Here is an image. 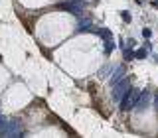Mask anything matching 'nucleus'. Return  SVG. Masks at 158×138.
I'll return each instance as SVG.
<instances>
[{
	"mask_svg": "<svg viewBox=\"0 0 158 138\" xmlns=\"http://www.w3.org/2000/svg\"><path fill=\"white\" fill-rule=\"evenodd\" d=\"M138 97H140V93H138V91H132L131 95H128V97L125 99V101H123V108H125V111H127V108H132V107L136 105Z\"/></svg>",
	"mask_w": 158,
	"mask_h": 138,
	"instance_id": "1",
	"label": "nucleus"
},
{
	"mask_svg": "<svg viewBox=\"0 0 158 138\" xmlns=\"http://www.w3.org/2000/svg\"><path fill=\"white\" fill-rule=\"evenodd\" d=\"M144 55H146V51H144V49H140V51H136V57H138V59H142Z\"/></svg>",
	"mask_w": 158,
	"mask_h": 138,
	"instance_id": "2",
	"label": "nucleus"
},
{
	"mask_svg": "<svg viewBox=\"0 0 158 138\" xmlns=\"http://www.w3.org/2000/svg\"><path fill=\"white\" fill-rule=\"evenodd\" d=\"M156 108H158V97H156Z\"/></svg>",
	"mask_w": 158,
	"mask_h": 138,
	"instance_id": "3",
	"label": "nucleus"
}]
</instances>
